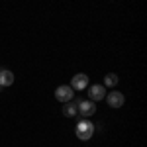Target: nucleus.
<instances>
[{
  "label": "nucleus",
  "instance_id": "nucleus-3",
  "mask_svg": "<svg viewBox=\"0 0 147 147\" xmlns=\"http://www.w3.org/2000/svg\"><path fill=\"white\" fill-rule=\"evenodd\" d=\"M124 94L120 90H112V92H108V96H106V102H108V106L110 108H122L124 106Z\"/></svg>",
  "mask_w": 147,
  "mask_h": 147
},
{
  "label": "nucleus",
  "instance_id": "nucleus-7",
  "mask_svg": "<svg viewBox=\"0 0 147 147\" xmlns=\"http://www.w3.org/2000/svg\"><path fill=\"white\" fill-rule=\"evenodd\" d=\"M12 82H14V73L8 71V69L0 71V84H2V86H10Z\"/></svg>",
  "mask_w": 147,
  "mask_h": 147
},
{
  "label": "nucleus",
  "instance_id": "nucleus-6",
  "mask_svg": "<svg viewBox=\"0 0 147 147\" xmlns=\"http://www.w3.org/2000/svg\"><path fill=\"white\" fill-rule=\"evenodd\" d=\"M104 94H106V90H104V86H102V84H92L90 88H88V96H90L92 102L102 100V98H104Z\"/></svg>",
  "mask_w": 147,
  "mask_h": 147
},
{
  "label": "nucleus",
  "instance_id": "nucleus-4",
  "mask_svg": "<svg viewBox=\"0 0 147 147\" xmlns=\"http://www.w3.org/2000/svg\"><path fill=\"white\" fill-rule=\"evenodd\" d=\"M71 88H75V90H84V88H88V75H84V73L75 75V77H73V82H71Z\"/></svg>",
  "mask_w": 147,
  "mask_h": 147
},
{
  "label": "nucleus",
  "instance_id": "nucleus-1",
  "mask_svg": "<svg viewBox=\"0 0 147 147\" xmlns=\"http://www.w3.org/2000/svg\"><path fill=\"white\" fill-rule=\"evenodd\" d=\"M75 134H77V137H79V139L86 141V139H90L92 134H94V125H92V122H86V120H82V122H79V124H77V129H75Z\"/></svg>",
  "mask_w": 147,
  "mask_h": 147
},
{
  "label": "nucleus",
  "instance_id": "nucleus-2",
  "mask_svg": "<svg viewBox=\"0 0 147 147\" xmlns=\"http://www.w3.org/2000/svg\"><path fill=\"white\" fill-rule=\"evenodd\" d=\"M73 92H75V90H73L69 84H61V86H57V90H55V98L59 102H63V104H65V102L73 100Z\"/></svg>",
  "mask_w": 147,
  "mask_h": 147
},
{
  "label": "nucleus",
  "instance_id": "nucleus-10",
  "mask_svg": "<svg viewBox=\"0 0 147 147\" xmlns=\"http://www.w3.org/2000/svg\"><path fill=\"white\" fill-rule=\"evenodd\" d=\"M0 90H2V84H0Z\"/></svg>",
  "mask_w": 147,
  "mask_h": 147
},
{
  "label": "nucleus",
  "instance_id": "nucleus-5",
  "mask_svg": "<svg viewBox=\"0 0 147 147\" xmlns=\"http://www.w3.org/2000/svg\"><path fill=\"white\" fill-rule=\"evenodd\" d=\"M77 110H79L84 118H88V116H92V114L96 112V104H94L92 100H82L79 104V108H77Z\"/></svg>",
  "mask_w": 147,
  "mask_h": 147
},
{
  "label": "nucleus",
  "instance_id": "nucleus-8",
  "mask_svg": "<svg viewBox=\"0 0 147 147\" xmlns=\"http://www.w3.org/2000/svg\"><path fill=\"white\" fill-rule=\"evenodd\" d=\"M77 112H79L77 106H73V104L65 102V106H63V116H67V118H75V114H77Z\"/></svg>",
  "mask_w": 147,
  "mask_h": 147
},
{
  "label": "nucleus",
  "instance_id": "nucleus-9",
  "mask_svg": "<svg viewBox=\"0 0 147 147\" xmlns=\"http://www.w3.org/2000/svg\"><path fill=\"white\" fill-rule=\"evenodd\" d=\"M104 84H106V86H110V88H114V86L118 84V75H114V73L106 75V79H104Z\"/></svg>",
  "mask_w": 147,
  "mask_h": 147
}]
</instances>
